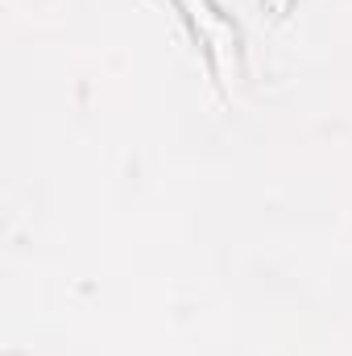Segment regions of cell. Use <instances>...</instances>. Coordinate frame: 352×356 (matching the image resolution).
<instances>
[{"mask_svg":"<svg viewBox=\"0 0 352 356\" xmlns=\"http://www.w3.org/2000/svg\"><path fill=\"white\" fill-rule=\"evenodd\" d=\"M178 4L191 17V25L199 29V38L207 42V58H211L216 75H228L237 67V29L220 17V8L211 0H178Z\"/></svg>","mask_w":352,"mask_h":356,"instance_id":"1","label":"cell"}]
</instances>
